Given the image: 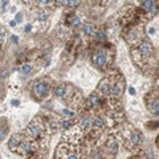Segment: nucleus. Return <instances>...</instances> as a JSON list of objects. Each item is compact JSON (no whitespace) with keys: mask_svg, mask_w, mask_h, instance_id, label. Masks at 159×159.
I'll list each match as a JSON object with an SVG mask.
<instances>
[{"mask_svg":"<svg viewBox=\"0 0 159 159\" xmlns=\"http://www.w3.org/2000/svg\"><path fill=\"white\" fill-rule=\"evenodd\" d=\"M11 37H12V41H13V43H17V41H19L17 36H11Z\"/></svg>","mask_w":159,"mask_h":159,"instance_id":"obj_22","label":"nucleus"},{"mask_svg":"<svg viewBox=\"0 0 159 159\" xmlns=\"http://www.w3.org/2000/svg\"><path fill=\"white\" fill-rule=\"evenodd\" d=\"M2 4H3V9H7V7H8L9 3H8V2H3Z\"/></svg>","mask_w":159,"mask_h":159,"instance_id":"obj_21","label":"nucleus"},{"mask_svg":"<svg viewBox=\"0 0 159 159\" xmlns=\"http://www.w3.org/2000/svg\"><path fill=\"white\" fill-rule=\"evenodd\" d=\"M125 89L126 81L123 74L119 70L111 69L98 82L96 92L105 99H119L125 93Z\"/></svg>","mask_w":159,"mask_h":159,"instance_id":"obj_1","label":"nucleus"},{"mask_svg":"<svg viewBox=\"0 0 159 159\" xmlns=\"http://www.w3.org/2000/svg\"><path fill=\"white\" fill-rule=\"evenodd\" d=\"M94 40L97 41V44H103L107 41V28L106 25H101L97 28V32L94 34Z\"/></svg>","mask_w":159,"mask_h":159,"instance_id":"obj_15","label":"nucleus"},{"mask_svg":"<svg viewBox=\"0 0 159 159\" xmlns=\"http://www.w3.org/2000/svg\"><path fill=\"white\" fill-rule=\"evenodd\" d=\"M131 60L134 64L142 70H154L158 62V54L150 40H143L137 47H133L131 51Z\"/></svg>","mask_w":159,"mask_h":159,"instance_id":"obj_2","label":"nucleus"},{"mask_svg":"<svg viewBox=\"0 0 159 159\" xmlns=\"http://www.w3.org/2000/svg\"><path fill=\"white\" fill-rule=\"evenodd\" d=\"M54 98L60 99L64 105L68 106L72 110H81L84 107V96L82 92L77 86H74L70 82H60L53 88Z\"/></svg>","mask_w":159,"mask_h":159,"instance_id":"obj_3","label":"nucleus"},{"mask_svg":"<svg viewBox=\"0 0 159 159\" xmlns=\"http://www.w3.org/2000/svg\"><path fill=\"white\" fill-rule=\"evenodd\" d=\"M53 82L52 80L49 77H43L37 80L36 82L33 84L32 86V90H31V94H32V98L34 101H45V99L49 97V94L53 92Z\"/></svg>","mask_w":159,"mask_h":159,"instance_id":"obj_7","label":"nucleus"},{"mask_svg":"<svg viewBox=\"0 0 159 159\" xmlns=\"http://www.w3.org/2000/svg\"><path fill=\"white\" fill-rule=\"evenodd\" d=\"M53 159H82L81 146L70 145V143L61 142L56 147Z\"/></svg>","mask_w":159,"mask_h":159,"instance_id":"obj_9","label":"nucleus"},{"mask_svg":"<svg viewBox=\"0 0 159 159\" xmlns=\"http://www.w3.org/2000/svg\"><path fill=\"white\" fill-rule=\"evenodd\" d=\"M141 7L143 9V12H145L148 19H152L159 15V2H152V0H145V2H141Z\"/></svg>","mask_w":159,"mask_h":159,"instance_id":"obj_13","label":"nucleus"},{"mask_svg":"<svg viewBox=\"0 0 159 159\" xmlns=\"http://www.w3.org/2000/svg\"><path fill=\"white\" fill-rule=\"evenodd\" d=\"M97 28L98 27L93 23H84L81 25V32H80L84 41H85V40H89V39H93L94 34L97 32Z\"/></svg>","mask_w":159,"mask_h":159,"instance_id":"obj_14","label":"nucleus"},{"mask_svg":"<svg viewBox=\"0 0 159 159\" xmlns=\"http://www.w3.org/2000/svg\"><path fill=\"white\" fill-rule=\"evenodd\" d=\"M23 133L25 134L28 138L33 139V141H37V142H48L49 141L48 135L51 134L48 130V126H47V122H45L44 116L34 117L27 125L25 130H24Z\"/></svg>","mask_w":159,"mask_h":159,"instance_id":"obj_6","label":"nucleus"},{"mask_svg":"<svg viewBox=\"0 0 159 159\" xmlns=\"http://www.w3.org/2000/svg\"><path fill=\"white\" fill-rule=\"evenodd\" d=\"M21 20H23V15L21 13H17L16 17H15V23H20Z\"/></svg>","mask_w":159,"mask_h":159,"instance_id":"obj_19","label":"nucleus"},{"mask_svg":"<svg viewBox=\"0 0 159 159\" xmlns=\"http://www.w3.org/2000/svg\"><path fill=\"white\" fill-rule=\"evenodd\" d=\"M32 27H33V25H32V24H28V25H27L25 28H24V31H25V33H28V32H31V31H32Z\"/></svg>","mask_w":159,"mask_h":159,"instance_id":"obj_20","label":"nucleus"},{"mask_svg":"<svg viewBox=\"0 0 159 159\" xmlns=\"http://www.w3.org/2000/svg\"><path fill=\"white\" fill-rule=\"evenodd\" d=\"M51 12H52V9H48V8H36V12H34V24L36 25L39 24L41 27L40 32L47 29V24L49 23Z\"/></svg>","mask_w":159,"mask_h":159,"instance_id":"obj_12","label":"nucleus"},{"mask_svg":"<svg viewBox=\"0 0 159 159\" xmlns=\"http://www.w3.org/2000/svg\"><path fill=\"white\" fill-rule=\"evenodd\" d=\"M145 105L154 116H159V86L152 89L145 96Z\"/></svg>","mask_w":159,"mask_h":159,"instance_id":"obj_11","label":"nucleus"},{"mask_svg":"<svg viewBox=\"0 0 159 159\" xmlns=\"http://www.w3.org/2000/svg\"><path fill=\"white\" fill-rule=\"evenodd\" d=\"M84 139H85V134H84V131L76 123L74 126H72L69 130H66L65 133H64V135L61 138V142L70 143V145H76V146H81Z\"/></svg>","mask_w":159,"mask_h":159,"instance_id":"obj_10","label":"nucleus"},{"mask_svg":"<svg viewBox=\"0 0 159 159\" xmlns=\"http://www.w3.org/2000/svg\"><path fill=\"white\" fill-rule=\"evenodd\" d=\"M121 34H122V37L125 39V41L130 45V48L137 47L143 40H146V31H145V27H142V25L123 28Z\"/></svg>","mask_w":159,"mask_h":159,"instance_id":"obj_8","label":"nucleus"},{"mask_svg":"<svg viewBox=\"0 0 159 159\" xmlns=\"http://www.w3.org/2000/svg\"><path fill=\"white\" fill-rule=\"evenodd\" d=\"M157 146L159 147V135H158V138H157Z\"/></svg>","mask_w":159,"mask_h":159,"instance_id":"obj_23","label":"nucleus"},{"mask_svg":"<svg viewBox=\"0 0 159 159\" xmlns=\"http://www.w3.org/2000/svg\"><path fill=\"white\" fill-rule=\"evenodd\" d=\"M8 131H9V127H8L7 119L0 118V142L6 139V137L8 135Z\"/></svg>","mask_w":159,"mask_h":159,"instance_id":"obj_16","label":"nucleus"},{"mask_svg":"<svg viewBox=\"0 0 159 159\" xmlns=\"http://www.w3.org/2000/svg\"><path fill=\"white\" fill-rule=\"evenodd\" d=\"M114 57H116V49L114 45L110 43H103L98 44L97 47L93 48L90 53V61L92 65L101 72H109L111 70Z\"/></svg>","mask_w":159,"mask_h":159,"instance_id":"obj_4","label":"nucleus"},{"mask_svg":"<svg viewBox=\"0 0 159 159\" xmlns=\"http://www.w3.org/2000/svg\"><path fill=\"white\" fill-rule=\"evenodd\" d=\"M129 159H146V157L142 155V154H135V155H133L131 158H129Z\"/></svg>","mask_w":159,"mask_h":159,"instance_id":"obj_18","label":"nucleus"},{"mask_svg":"<svg viewBox=\"0 0 159 159\" xmlns=\"http://www.w3.org/2000/svg\"><path fill=\"white\" fill-rule=\"evenodd\" d=\"M20 73L21 74H31L33 73V65L31 62H24L21 66H20Z\"/></svg>","mask_w":159,"mask_h":159,"instance_id":"obj_17","label":"nucleus"},{"mask_svg":"<svg viewBox=\"0 0 159 159\" xmlns=\"http://www.w3.org/2000/svg\"><path fill=\"white\" fill-rule=\"evenodd\" d=\"M116 133H117L118 138L122 141L123 147H125L127 151L138 154V151L141 150L142 143H143V135H142L141 130H138L134 125H131L129 121H126L117 129Z\"/></svg>","mask_w":159,"mask_h":159,"instance_id":"obj_5","label":"nucleus"}]
</instances>
